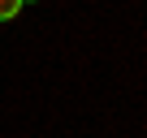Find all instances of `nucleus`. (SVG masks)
I'll use <instances>...</instances> for the list:
<instances>
[{
	"instance_id": "obj_1",
	"label": "nucleus",
	"mask_w": 147,
	"mask_h": 138,
	"mask_svg": "<svg viewBox=\"0 0 147 138\" xmlns=\"http://www.w3.org/2000/svg\"><path fill=\"white\" fill-rule=\"evenodd\" d=\"M22 5H26V0H0V22H13L22 13Z\"/></svg>"
}]
</instances>
